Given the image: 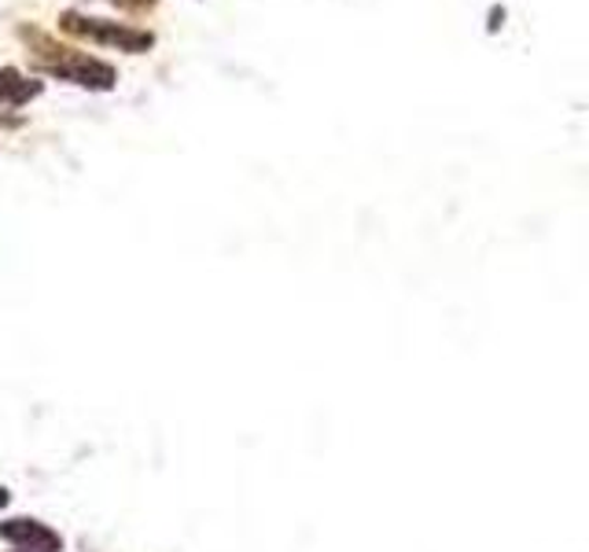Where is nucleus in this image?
I'll return each instance as SVG.
<instances>
[{
  "label": "nucleus",
  "instance_id": "39448f33",
  "mask_svg": "<svg viewBox=\"0 0 589 552\" xmlns=\"http://www.w3.org/2000/svg\"><path fill=\"white\" fill-rule=\"evenodd\" d=\"M111 4L130 8V11H144V8H152V0H111Z\"/></svg>",
  "mask_w": 589,
  "mask_h": 552
},
{
  "label": "nucleus",
  "instance_id": "20e7f679",
  "mask_svg": "<svg viewBox=\"0 0 589 552\" xmlns=\"http://www.w3.org/2000/svg\"><path fill=\"white\" fill-rule=\"evenodd\" d=\"M38 92H41L38 78H22L16 67H0V103L22 108V103H30Z\"/></svg>",
  "mask_w": 589,
  "mask_h": 552
},
{
  "label": "nucleus",
  "instance_id": "f03ea898",
  "mask_svg": "<svg viewBox=\"0 0 589 552\" xmlns=\"http://www.w3.org/2000/svg\"><path fill=\"white\" fill-rule=\"evenodd\" d=\"M60 30L71 33V38L97 41V44H108V49H122V52H148L155 44L152 30H136L130 22H111V19H89V16H78V11H63Z\"/></svg>",
  "mask_w": 589,
  "mask_h": 552
},
{
  "label": "nucleus",
  "instance_id": "423d86ee",
  "mask_svg": "<svg viewBox=\"0 0 589 552\" xmlns=\"http://www.w3.org/2000/svg\"><path fill=\"white\" fill-rule=\"evenodd\" d=\"M8 501H11V493H8L4 487H0V509H4V504H8Z\"/></svg>",
  "mask_w": 589,
  "mask_h": 552
},
{
  "label": "nucleus",
  "instance_id": "f257e3e1",
  "mask_svg": "<svg viewBox=\"0 0 589 552\" xmlns=\"http://www.w3.org/2000/svg\"><path fill=\"white\" fill-rule=\"evenodd\" d=\"M22 41L30 44V60L38 71L63 78V82H74L82 89H114V67L97 60V55H85L78 49H63L44 33H33L30 27H22Z\"/></svg>",
  "mask_w": 589,
  "mask_h": 552
},
{
  "label": "nucleus",
  "instance_id": "7ed1b4c3",
  "mask_svg": "<svg viewBox=\"0 0 589 552\" xmlns=\"http://www.w3.org/2000/svg\"><path fill=\"white\" fill-rule=\"evenodd\" d=\"M0 538L11 545H19L22 552H60L63 542H60V534L49 531L44 523L38 520H8V523H0Z\"/></svg>",
  "mask_w": 589,
  "mask_h": 552
}]
</instances>
